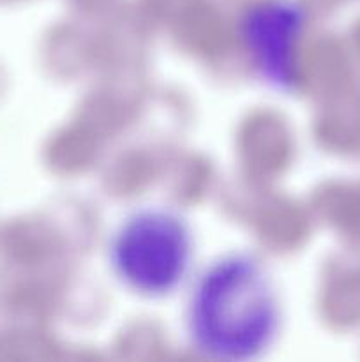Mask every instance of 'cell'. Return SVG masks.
<instances>
[{"label":"cell","instance_id":"6da1fadb","mask_svg":"<svg viewBox=\"0 0 360 362\" xmlns=\"http://www.w3.org/2000/svg\"><path fill=\"white\" fill-rule=\"evenodd\" d=\"M272 276L251 253H228L196 278L186 304V331L200 356L247 362L263 356L281 331Z\"/></svg>","mask_w":360,"mask_h":362},{"label":"cell","instance_id":"7a4b0ae2","mask_svg":"<svg viewBox=\"0 0 360 362\" xmlns=\"http://www.w3.org/2000/svg\"><path fill=\"white\" fill-rule=\"evenodd\" d=\"M194 258L189 225L161 207L134 211L115 228L108 260L120 285L145 299L168 297L184 285Z\"/></svg>","mask_w":360,"mask_h":362},{"label":"cell","instance_id":"3957f363","mask_svg":"<svg viewBox=\"0 0 360 362\" xmlns=\"http://www.w3.org/2000/svg\"><path fill=\"white\" fill-rule=\"evenodd\" d=\"M307 13L296 0H258L239 20L240 45L256 76L275 92L299 88Z\"/></svg>","mask_w":360,"mask_h":362}]
</instances>
